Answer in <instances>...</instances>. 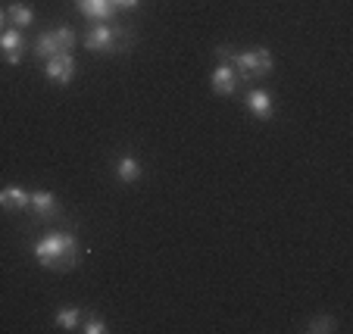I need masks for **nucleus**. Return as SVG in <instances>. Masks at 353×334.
Segmentation results:
<instances>
[{
	"label": "nucleus",
	"mask_w": 353,
	"mask_h": 334,
	"mask_svg": "<svg viewBox=\"0 0 353 334\" xmlns=\"http://www.w3.org/2000/svg\"><path fill=\"white\" fill-rule=\"evenodd\" d=\"M34 260L44 269H57V272L72 269L79 260V241L69 231H50L34 244Z\"/></svg>",
	"instance_id": "obj_1"
},
{
	"label": "nucleus",
	"mask_w": 353,
	"mask_h": 334,
	"mask_svg": "<svg viewBox=\"0 0 353 334\" xmlns=\"http://www.w3.org/2000/svg\"><path fill=\"white\" fill-rule=\"evenodd\" d=\"M47 79L54 81V85H69V81L75 79V60H72V54H54L50 60H47Z\"/></svg>",
	"instance_id": "obj_2"
},
{
	"label": "nucleus",
	"mask_w": 353,
	"mask_h": 334,
	"mask_svg": "<svg viewBox=\"0 0 353 334\" xmlns=\"http://www.w3.org/2000/svg\"><path fill=\"white\" fill-rule=\"evenodd\" d=\"M22 50H26L22 28H3V32H0V54H3V60H7L10 66H19Z\"/></svg>",
	"instance_id": "obj_3"
},
{
	"label": "nucleus",
	"mask_w": 353,
	"mask_h": 334,
	"mask_svg": "<svg viewBox=\"0 0 353 334\" xmlns=\"http://www.w3.org/2000/svg\"><path fill=\"white\" fill-rule=\"evenodd\" d=\"M210 85H213V91L219 94V97H232V94L238 91V75H234L232 66L219 63V66L213 69V75H210Z\"/></svg>",
	"instance_id": "obj_4"
},
{
	"label": "nucleus",
	"mask_w": 353,
	"mask_h": 334,
	"mask_svg": "<svg viewBox=\"0 0 353 334\" xmlns=\"http://www.w3.org/2000/svg\"><path fill=\"white\" fill-rule=\"evenodd\" d=\"M28 209H32L41 222L54 219L57 216V197L50 194V191H32V194H28Z\"/></svg>",
	"instance_id": "obj_5"
},
{
	"label": "nucleus",
	"mask_w": 353,
	"mask_h": 334,
	"mask_svg": "<svg viewBox=\"0 0 353 334\" xmlns=\"http://www.w3.org/2000/svg\"><path fill=\"white\" fill-rule=\"evenodd\" d=\"M247 109H250L256 119H272V113H275L272 94L263 91V87H254V91L247 94Z\"/></svg>",
	"instance_id": "obj_6"
},
{
	"label": "nucleus",
	"mask_w": 353,
	"mask_h": 334,
	"mask_svg": "<svg viewBox=\"0 0 353 334\" xmlns=\"http://www.w3.org/2000/svg\"><path fill=\"white\" fill-rule=\"evenodd\" d=\"M79 10L88 16V19H94L97 25H103V22L113 19V3L110 0H79Z\"/></svg>",
	"instance_id": "obj_7"
},
{
	"label": "nucleus",
	"mask_w": 353,
	"mask_h": 334,
	"mask_svg": "<svg viewBox=\"0 0 353 334\" xmlns=\"http://www.w3.org/2000/svg\"><path fill=\"white\" fill-rule=\"evenodd\" d=\"M85 47L88 50H103V54H110V50H113V25H94L91 32L85 34Z\"/></svg>",
	"instance_id": "obj_8"
},
{
	"label": "nucleus",
	"mask_w": 353,
	"mask_h": 334,
	"mask_svg": "<svg viewBox=\"0 0 353 334\" xmlns=\"http://www.w3.org/2000/svg\"><path fill=\"white\" fill-rule=\"evenodd\" d=\"M0 207L3 209H28V191H22V187H16V185H10V187H3L0 191Z\"/></svg>",
	"instance_id": "obj_9"
},
{
	"label": "nucleus",
	"mask_w": 353,
	"mask_h": 334,
	"mask_svg": "<svg viewBox=\"0 0 353 334\" xmlns=\"http://www.w3.org/2000/svg\"><path fill=\"white\" fill-rule=\"evenodd\" d=\"M116 178H119L122 185H134V181L141 178V163L134 160V156H122V160L116 163Z\"/></svg>",
	"instance_id": "obj_10"
},
{
	"label": "nucleus",
	"mask_w": 353,
	"mask_h": 334,
	"mask_svg": "<svg viewBox=\"0 0 353 334\" xmlns=\"http://www.w3.org/2000/svg\"><path fill=\"white\" fill-rule=\"evenodd\" d=\"M7 19L13 28H28L34 22V10L26 7V3H10L7 7Z\"/></svg>",
	"instance_id": "obj_11"
},
{
	"label": "nucleus",
	"mask_w": 353,
	"mask_h": 334,
	"mask_svg": "<svg viewBox=\"0 0 353 334\" xmlns=\"http://www.w3.org/2000/svg\"><path fill=\"white\" fill-rule=\"evenodd\" d=\"M81 319H85V313H81V309L66 306V309H60V313L54 315V325L63 328V331H75V328L81 325Z\"/></svg>",
	"instance_id": "obj_12"
},
{
	"label": "nucleus",
	"mask_w": 353,
	"mask_h": 334,
	"mask_svg": "<svg viewBox=\"0 0 353 334\" xmlns=\"http://www.w3.org/2000/svg\"><path fill=\"white\" fill-rule=\"evenodd\" d=\"M32 54L38 56V60H50L54 54H60L57 50V44H54V32H44V34H38V41H34V47H32Z\"/></svg>",
	"instance_id": "obj_13"
},
{
	"label": "nucleus",
	"mask_w": 353,
	"mask_h": 334,
	"mask_svg": "<svg viewBox=\"0 0 353 334\" xmlns=\"http://www.w3.org/2000/svg\"><path fill=\"white\" fill-rule=\"evenodd\" d=\"M75 41H79V38H75V32L69 25H60L54 32V44H57V50H63V54H69V50H72Z\"/></svg>",
	"instance_id": "obj_14"
},
{
	"label": "nucleus",
	"mask_w": 353,
	"mask_h": 334,
	"mask_svg": "<svg viewBox=\"0 0 353 334\" xmlns=\"http://www.w3.org/2000/svg\"><path fill=\"white\" fill-rule=\"evenodd\" d=\"M132 44H134V38L128 34V28L113 25V50H110V54H122V50H132Z\"/></svg>",
	"instance_id": "obj_15"
},
{
	"label": "nucleus",
	"mask_w": 353,
	"mask_h": 334,
	"mask_svg": "<svg viewBox=\"0 0 353 334\" xmlns=\"http://www.w3.org/2000/svg\"><path fill=\"white\" fill-rule=\"evenodd\" d=\"M307 331H313V334H332V331H338V319H334V315H316V319L307 325Z\"/></svg>",
	"instance_id": "obj_16"
},
{
	"label": "nucleus",
	"mask_w": 353,
	"mask_h": 334,
	"mask_svg": "<svg viewBox=\"0 0 353 334\" xmlns=\"http://www.w3.org/2000/svg\"><path fill=\"white\" fill-rule=\"evenodd\" d=\"M79 328H81L85 334H107V331H110V325H107L103 319H97V315H85Z\"/></svg>",
	"instance_id": "obj_17"
},
{
	"label": "nucleus",
	"mask_w": 353,
	"mask_h": 334,
	"mask_svg": "<svg viewBox=\"0 0 353 334\" xmlns=\"http://www.w3.org/2000/svg\"><path fill=\"white\" fill-rule=\"evenodd\" d=\"M113 7H128V10H134V7H138V0H113Z\"/></svg>",
	"instance_id": "obj_18"
},
{
	"label": "nucleus",
	"mask_w": 353,
	"mask_h": 334,
	"mask_svg": "<svg viewBox=\"0 0 353 334\" xmlns=\"http://www.w3.org/2000/svg\"><path fill=\"white\" fill-rule=\"evenodd\" d=\"M3 22H10V19H7V13L0 10V32H3Z\"/></svg>",
	"instance_id": "obj_19"
},
{
	"label": "nucleus",
	"mask_w": 353,
	"mask_h": 334,
	"mask_svg": "<svg viewBox=\"0 0 353 334\" xmlns=\"http://www.w3.org/2000/svg\"><path fill=\"white\" fill-rule=\"evenodd\" d=\"M110 3H113V0H110Z\"/></svg>",
	"instance_id": "obj_20"
}]
</instances>
